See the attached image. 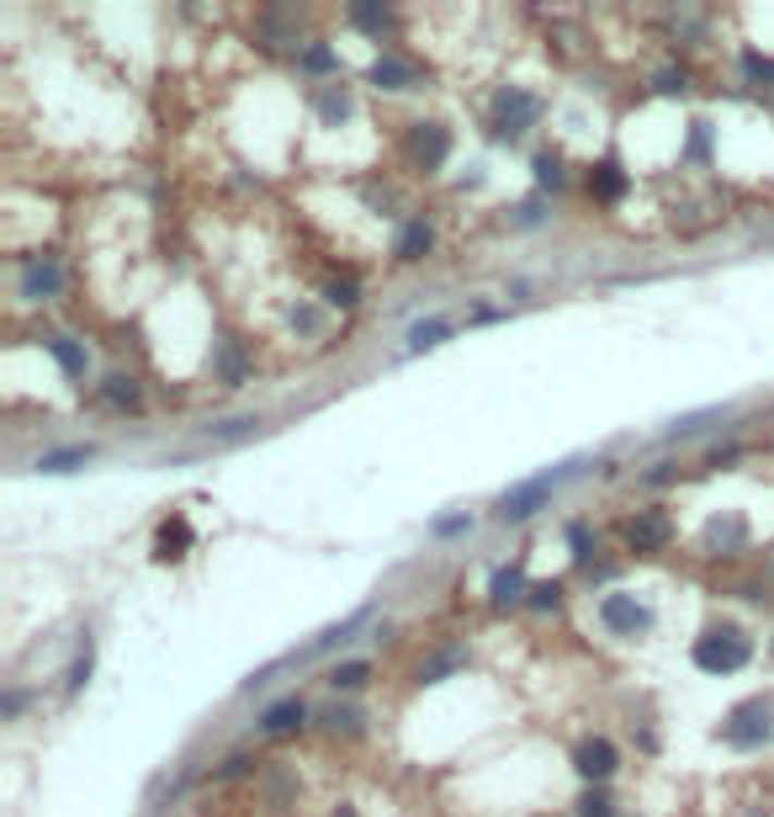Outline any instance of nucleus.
Here are the masks:
<instances>
[{"mask_svg": "<svg viewBox=\"0 0 774 817\" xmlns=\"http://www.w3.org/2000/svg\"><path fill=\"white\" fill-rule=\"evenodd\" d=\"M329 303H334V308H356V303H361V297H356V282H334L329 286Z\"/></svg>", "mask_w": 774, "mask_h": 817, "instance_id": "72a5a7b5", "label": "nucleus"}, {"mask_svg": "<svg viewBox=\"0 0 774 817\" xmlns=\"http://www.w3.org/2000/svg\"><path fill=\"white\" fill-rule=\"evenodd\" d=\"M456 532H467V515H456V521H441V536H456Z\"/></svg>", "mask_w": 774, "mask_h": 817, "instance_id": "e433bc0d", "label": "nucleus"}, {"mask_svg": "<svg viewBox=\"0 0 774 817\" xmlns=\"http://www.w3.org/2000/svg\"><path fill=\"white\" fill-rule=\"evenodd\" d=\"M297 70H303V75H340V59H334V48H329L324 38H314L297 53Z\"/></svg>", "mask_w": 774, "mask_h": 817, "instance_id": "a211bd4d", "label": "nucleus"}, {"mask_svg": "<svg viewBox=\"0 0 774 817\" xmlns=\"http://www.w3.org/2000/svg\"><path fill=\"white\" fill-rule=\"evenodd\" d=\"M319 112H324L329 123H345L351 118V85H324L319 90Z\"/></svg>", "mask_w": 774, "mask_h": 817, "instance_id": "412c9836", "label": "nucleus"}, {"mask_svg": "<svg viewBox=\"0 0 774 817\" xmlns=\"http://www.w3.org/2000/svg\"><path fill=\"white\" fill-rule=\"evenodd\" d=\"M526 558H515V563H504V569H493L489 578V606L493 611H515V606H526Z\"/></svg>", "mask_w": 774, "mask_h": 817, "instance_id": "9d476101", "label": "nucleus"}, {"mask_svg": "<svg viewBox=\"0 0 774 817\" xmlns=\"http://www.w3.org/2000/svg\"><path fill=\"white\" fill-rule=\"evenodd\" d=\"M774 737V706L764 695H753V700H742L727 711V722H722V743L727 748H742V754H753V748H764Z\"/></svg>", "mask_w": 774, "mask_h": 817, "instance_id": "7ed1b4c3", "label": "nucleus"}, {"mask_svg": "<svg viewBox=\"0 0 774 817\" xmlns=\"http://www.w3.org/2000/svg\"><path fill=\"white\" fill-rule=\"evenodd\" d=\"M367 680H371V663L367 658H351V663H334L324 674V685L334 695H351V691H367Z\"/></svg>", "mask_w": 774, "mask_h": 817, "instance_id": "2eb2a0df", "label": "nucleus"}, {"mask_svg": "<svg viewBox=\"0 0 774 817\" xmlns=\"http://www.w3.org/2000/svg\"><path fill=\"white\" fill-rule=\"evenodd\" d=\"M573 817H621V813H615V802H611V791H605V785H589V791L578 796Z\"/></svg>", "mask_w": 774, "mask_h": 817, "instance_id": "4be33fe9", "label": "nucleus"}, {"mask_svg": "<svg viewBox=\"0 0 774 817\" xmlns=\"http://www.w3.org/2000/svg\"><path fill=\"white\" fill-rule=\"evenodd\" d=\"M42 345L53 351V362L70 371V377H85V367H90V351H85L81 340H70V334H48Z\"/></svg>", "mask_w": 774, "mask_h": 817, "instance_id": "dca6fc26", "label": "nucleus"}, {"mask_svg": "<svg viewBox=\"0 0 774 817\" xmlns=\"http://www.w3.org/2000/svg\"><path fill=\"white\" fill-rule=\"evenodd\" d=\"M430 249H435V229H430L425 218H408L404 234H398V245H393V260H398V266H419Z\"/></svg>", "mask_w": 774, "mask_h": 817, "instance_id": "ddd939ff", "label": "nucleus"}, {"mask_svg": "<svg viewBox=\"0 0 774 817\" xmlns=\"http://www.w3.org/2000/svg\"><path fill=\"white\" fill-rule=\"evenodd\" d=\"M101 399L112 408H138V382H133L127 371H112V377L101 382Z\"/></svg>", "mask_w": 774, "mask_h": 817, "instance_id": "6ab92c4d", "label": "nucleus"}, {"mask_svg": "<svg viewBox=\"0 0 774 817\" xmlns=\"http://www.w3.org/2000/svg\"><path fill=\"white\" fill-rule=\"evenodd\" d=\"M451 334V319H419L408 329V351H425V345H441Z\"/></svg>", "mask_w": 774, "mask_h": 817, "instance_id": "b1692460", "label": "nucleus"}, {"mask_svg": "<svg viewBox=\"0 0 774 817\" xmlns=\"http://www.w3.org/2000/svg\"><path fill=\"white\" fill-rule=\"evenodd\" d=\"M526 606H530V611H536V615L557 611V606H563V578H546V584H530Z\"/></svg>", "mask_w": 774, "mask_h": 817, "instance_id": "5701e85b", "label": "nucleus"}, {"mask_svg": "<svg viewBox=\"0 0 774 817\" xmlns=\"http://www.w3.org/2000/svg\"><path fill=\"white\" fill-rule=\"evenodd\" d=\"M658 90H663V96L685 90V70H663V75H658Z\"/></svg>", "mask_w": 774, "mask_h": 817, "instance_id": "f704fd0d", "label": "nucleus"}, {"mask_svg": "<svg viewBox=\"0 0 774 817\" xmlns=\"http://www.w3.org/2000/svg\"><path fill=\"white\" fill-rule=\"evenodd\" d=\"M546 118V101L526 90V85H499V96H493V133L499 138H526L530 127Z\"/></svg>", "mask_w": 774, "mask_h": 817, "instance_id": "f03ea898", "label": "nucleus"}, {"mask_svg": "<svg viewBox=\"0 0 774 817\" xmlns=\"http://www.w3.org/2000/svg\"><path fill=\"white\" fill-rule=\"evenodd\" d=\"M408 160H414V170H425V175H435L441 164L451 160V127L441 123H414L404 138Z\"/></svg>", "mask_w": 774, "mask_h": 817, "instance_id": "39448f33", "label": "nucleus"}, {"mask_svg": "<svg viewBox=\"0 0 774 817\" xmlns=\"http://www.w3.org/2000/svg\"><path fill=\"white\" fill-rule=\"evenodd\" d=\"M64 292V260L59 255H27L22 260V297L33 303H48Z\"/></svg>", "mask_w": 774, "mask_h": 817, "instance_id": "1a4fd4ad", "label": "nucleus"}, {"mask_svg": "<svg viewBox=\"0 0 774 817\" xmlns=\"http://www.w3.org/2000/svg\"><path fill=\"white\" fill-rule=\"evenodd\" d=\"M367 81L377 85V90H414V85H419V70L408 64L404 53H393V48H388V53H377V59H371Z\"/></svg>", "mask_w": 774, "mask_h": 817, "instance_id": "9b49d317", "label": "nucleus"}, {"mask_svg": "<svg viewBox=\"0 0 774 817\" xmlns=\"http://www.w3.org/2000/svg\"><path fill=\"white\" fill-rule=\"evenodd\" d=\"M705 541H711V547H722V552H733V547H742V541H748V526H742L737 515H727V521H711Z\"/></svg>", "mask_w": 774, "mask_h": 817, "instance_id": "aec40b11", "label": "nucleus"}, {"mask_svg": "<svg viewBox=\"0 0 774 817\" xmlns=\"http://www.w3.org/2000/svg\"><path fill=\"white\" fill-rule=\"evenodd\" d=\"M90 663H96V643H90V637H85L81 643V654H75V663H70V680H64V691L75 695L85 685V680H90Z\"/></svg>", "mask_w": 774, "mask_h": 817, "instance_id": "bb28decb", "label": "nucleus"}, {"mask_svg": "<svg viewBox=\"0 0 774 817\" xmlns=\"http://www.w3.org/2000/svg\"><path fill=\"white\" fill-rule=\"evenodd\" d=\"M621 541H626V552H637V558H658V552L674 541V515H668V510H637L631 521H621Z\"/></svg>", "mask_w": 774, "mask_h": 817, "instance_id": "20e7f679", "label": "nucleus"}, {"mask_svg": "<svg viewBox=\"0 0 774 817\" xmlns=\"http://www.w3.org/2000/svg\"><path fill=\"white\" fill-rule=\"evenodd\" d=\"M308 722V706L297 700V695H286V700H277L266 717H260V733L266 737H286V733H297Z\"/></svg>", "mask_w": 774, "mask_h": 817, "instance_id": "4468645a", "label": "nucleus"}, {"mask_svg": "<svg viewBox=\"0 0 774 817\" xmlns=\"http://www.w3.org/2000/svg\"><path fill=\"white\" fill-rule=\"evenodd\" d=\"M0 706H5V717H16V711L27 706V695H22V691H5V700H0Z\"/></svg>", "mask_w": 774, "mask_h": 817, "instance_id": "c9c22d12", "label": "nucleus"}, {"mask_svg": "<svg viewBox=\"0 0 774 817\" xmlns=\"http://www.w3.org/2000/svg\"><path fill=\"white\" fill-rule=\"evenodd\" d=\"M568 547H573V563H594V532H589L583 521L568 526Z\"/></svg>", "mask_w": 774, "mask_h": 817, "instance_id": "cd10ccee", "label": "nucleus"}, {"mask_svg": "<svg viewBox=\"0 0 774 817\" xmlns=\"http://www.w3.org/2000/svg\"><path fill=\"white\" fill-rule=\"evenodd\" d=\"M255 425H260V419H229V425H218V430H212V441H239V436H249Z\"/></svg>", "mask_w": 774, "mask_h": 817, "instance_id": "473e14b6", "label": "nucleus"}, {"mask_svg": "<svg viewBox=\"0 0 774 817\" xmlns=\"http://www.w3.org/2000/svg\"><path fill=\"white\" fill-rule=\"evenodd\" d=\"M324 722H329V733H356V728H361V717H356V711H351V706H329L324 711Z\"/></svg>", "mask_w": 774, "mask_h": 817, "instance_id": "7c9ffc66", "label": "nucleus"}, {"mask_svg": "<svg viewBox=\"0 0 774 817\" xmlns=\"http://www.w3.org/2000/svg\"><path fill=\"white\" fill-rule=\"evenodd\" d=\"M690 658L700 674H737V669H748L753 663V637L742 632V626H711V632H700L690 643Z\"/></svg>", "mask_w": 774, "mask_h": 817, "instance_id": "f257e3e1", "label": "nucleus"}, {"mask_svg": "<svg viewBox=\"0 0 774 817\" xmlns=\"http://www.w3.org/2000/svg\"><path fill=\"white\" fill-rule=\"evenodd\" d=\"M742 70H748V81H770L774 85V59H770V53H753V48H748V53H742Z\"/></svg>", "mask_w": 774, "mask_h": 817, "instance_id": "2f4dec72", "label": "nucleus"}, {"mask_svg": "<svg viewBox=\"0 0 774 817\" xmlns=\"http://www.w3.org/2000/svg\"><path fill=\"white\" fill-rule=\"evenodd\" d=\"M600 621L611 626L615 637H642L652 626V611L637 600V595H626V589H611L605 600H600Z\"/></svg>", "mask_w": 774, "mask_h": 817, "instance_id": "0eeeda50", "label": "nucleus"}, {"mask_svg": "<svg viewBox=\"0 0 774 817\" xmlns=\"http://www.w3.org/2000/svg\"><path fill=\"white\" fill-rule=\"evenodd\" d=\"M90 456V447H75V451H48V456H38L42 473H70L75 462H85Z\"/></svg>", "mask_w": 774, "mask_h": 817, "instance_id": "c756f323", "label": "nucleus"}, {"mask_svg": "<svg viewBox=\"0 0 774 817\" xmlns=\"http://www.w3.org/2000/svg\"><path fill=\"white\" fill-rule=\"evenodd\" d=\"M530 170H536V186H541V192H557V186L568 181V175H563V155H536Z\"/></svg>", "mask_w": 774, "mask_h": 817, "instance_id": "a878e982", "label": "nucleus"}, {"mask_svg": "<svg viewBox=\"0 0 774 817\" xmlns=\"http://www.w3.org/2000/svg\"><path fill=\"white\" fill-rule=\"evenodd\" d=\"M631 192V175L621 170V160H600V164H589V197L594 203H605V207H615L621 197Z\"/></svg>", "mask_w": 774, "mask_h": 817, "instance_id": "f8f14e48", "label": "nucleus"}, {"mask_svg": "<svg viewBox=\"0 0 774 817\" xmlns=\"http://www.w3.org/2000/svg\"><path fill=\"white\" fill-rule=\"evenodd\" d=\"M351 22L367 27V33H382V27L393 22V11H388V5H351Z\"/></svg>", "mask_w": 774, "mask_h": 817, "instance_id": "c85d7f7f", "label": "nucleus"}, {"mask_svg": "<svg viewBox=\"0 0 774 817\" xmlns=\"http://www.w3.org/2000/svg\"><path fill=\"white\" fill-rule=\"evenodd\" d=\"M192 547V526H186V515H170L155 536V558H181Z\"/></svg>", "mask_w": 774, "mask_h": 817, "instance_id": "f3484780", "label": "nucleus"}, {"mask_svg": "<svg viewBox=\"0 0 774 817\" xmlns=\"http://www.w3.org/2000/svg\"><path fill=\"white\" fill-rule=\"evenodd\" d=\"M552 489H557V473H541V478H530V484H515V489L499 499V521H509V526L530 521L536 510H546Z\"/></svg>", "mask_w": 774, "mask_h": 817, "instance_id": "423d86ee", "label": "nucleus"}, {"mask_svg": "<svg viewBox=\"0 0 774 817\" xmlns=\"http://www.w3.org/2000/svg\"><path fill=\"white\" fill-rule=\"evenodd\" d=\"M573 770L589 780V785H605V780L621 770V748H615L605 733H594V737H583L578 748H573Z\"/></svg>", "mask_w": 774, "mask_h": 817, "instance_id": "6e6552de", "label": "nucleus"}, {"mask_svg": "<svg viewBox=\"0 0 774 817\" xmlns=\"http://www.w3.org/2000/svg\"><path fill=\"white\" fill-rule=\"evenodd\" d=\"M462 663H467V654H462V648H446V654H435L430 663H419V685H435L441 674L462 669Z\"/></svg>", "mask_w": 774, "mask_h": 817, "instance_id": "393cba45", "label": "nucleus"}]
</instances>
